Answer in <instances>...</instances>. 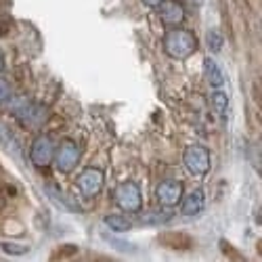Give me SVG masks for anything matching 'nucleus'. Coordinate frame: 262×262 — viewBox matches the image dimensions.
Segmentation results:
<instances>
[{
    "label": "nucleus",
    "mask_w": 262,
    "mask_h": 262,
    "mask_svg": "<svg viewBox=\"0 0 262 262\" xmlns=\"http://www.w3.org/2000/svg\"><path fill=\"white\" fill-rule=\"evenodd\" d=\"M162 45H164V53L168 57L183 61L195 53V49H198V38L189 30H170V32H166Z\"/></svg>",
    "instance_id": "nucleus-1"
},
{
    "label": "nucleus",
    "mask_w": 262,
    "mask_h": 262,
    "mask_svg": "<svg viewBox=\"0 0 262 262\" xmlns=\"http://www.w3.org/2000/svg\"><path fill=\"white\" fill-rule=\"evenodd\" d=\"M114 200L124 212H141L143 195H141L139 185L133 181H126V183L118 185L114 191Z\"/></svg>",
    "instance_id": "nucleus-2"
},
{
    "label": "nucleus",
    "mask_w": 262,
    "mask_h": 262,
    "mask_svg": "<svg viewBox=\"0 0 262 262\" xmlns=\"http://www.w3.org/2000/svg\"><path fill=\"white\" fill-rule=\"evenodd\" d=\"M55 158V143L51 137L40 135L34 139L32 147H30V160L36 168H47Z\"/></svg>",
    "instance_id": "nucleus-3"
},
{
    "label": "nucleus",
    "mask_w": 262,
    "mask_h": 262,
    "mask_svg": "<svg viewBox=\"0 0 262 262\" xmlns=\"http://www.w3.org/2000/svg\"><path fill=\"white\" fill-rule=\"evenodd\" d=\"M76 185H78V189H80V193L84 195V198H95V195L101 193V189L105 185V174L99 168H86L76 179Z\"/></svg>",
    "instance_id": "nucleus-4"
},
{
    "label": "nucleus",
    "mask_w": 262,
    "mask_h": 262,
    "mask_svg": "<svg viewBox=\"0 0 262 262\" xmlns=\"http://www.w3.org/2000/svg\"><path fill=\"white\" fill-rule=\"evenodd\" d=\"M55 166L59 172H72L80 164V149L74 141H63L59 147H55Z\"/></svg>",
    "instance_id": "nucleus-5"
},
{
    "label": "nucleus",
    "mask_w": 262,
    "mask_h": 262,
    "mask_svg": "<svg viewBox=\"0 0 262 262\" xmlns=\"http://www.w3.org/2000/svg\"><path fill=\"white\" fill-rule=\"evenodd\" d=\"M183 162L191 174H206L210 170V151L204 145H191L185 149Z\"/></svg>",
    "instance_id": "nucleus-6"
},
{
    "label": "nucleus",
    "mask_w": 262,
    "mask_h": 262,
    "mask_svg": "<svg viewBox=\"0 0 262 262\" xmlns=\"http://www.w3.org/2000/svg\"><path fill=\"white\" fill-rule=\"evenodd\" d=\"M158 9V15L162 19V24L168 26V28H177L183 24L185 19V9L179 0H162V3L156 7Z\"/></svg>",
    "instance_id": "nucleus-7"
},
{
    "label": "nucleus",
    "mask_w": 262,
    "mask_h": 262,
    "mask_svg": "<svg viewBox=\"0 0 262 262\" xmlns=\"http://www.w3.org/2000/svg\"><path fill=\"white\" fill-rule=\"evenodd\" d=\"M156 198L166 208L177 206L181 204V198H183V185L179 181H162L156 189Z\"/></svg>",
    "instance_id": "nucleus-8"
},
{
    "label": "nucleus",
    "mask_w": 262,
    "mask_h": 262,
    "mask_svg": "<svg viewBox=\"0 0 262 262\" xmlns=\"http://www.w3.org/2000/svg\"><path fill=\"white\" fill-rule=\"evenodd\" d=\"M17 116H19V122L26 128H40L47 122L49 112L42 105H26L24 109H19Z\"/></svg>",
    "instance_id": "nucleus-9"
},
{
    "label": "nucleus",
    "mask_w": 262,
    "mask_h": 262,
    "mask_svg": "<svg viewBox=\"0 0 262 262\" xmlns=\"http://www.w3.org/2000/svg\"><path fill=\"white\" fill-rule=\"evenodd\" d=\"M206 206V195L202 189H195L191 191L187 198H183V204H181V212L185 216H198Z\"/></svg>",
    "instance_id": "nucleus-10"
},
{
    "label": "nucleus",
    "mask_w": 262,
    "mask_h": 262,
    "mask_svg": "<svg viewBox=\"0 0 262 262\" xmlns=\"http://www.w3.org/2000/svg\"><path fill=\"white\" fill-rule=\"evenodd\" d=\"M204 76L208 80V84L212 89H221L225 84V76H223V70L218 68V63L214 59H206L204 61Z\"/></svg>",
    "instance_id": "nucleus-11"
},
{
    "label": "nucleus",
    "mask_w": 262,
    "mask_h": 262,
    "mask_svg": "<svg viewBox=\"0 0 262 262\" xmlns=\"http://www.w3.org/2000/svg\"><path fill=\"white\" fill-rule=\"evenodd\" d=\"M103 223L109 231L114 233H128L130 227H133V223H130V218H126L124 214H107L103 218Z\"/></svg>",
    "instance_id": "nucleus-12"
},
{
    "label": "nucleus",
    "mask_w": 262,
    "mask_h": 262,
    "mask_svg": "<svg viewBox=\"0 0 262 262\" xmlns=\"http://www.w3.org/2000/svg\"><path fill=\"white\" fill-rule=\"evenodd\" d=\"M172 218V212L170 210H147L143 214H139V221L141 225H164Z\"/></svg>",
    "instance_id": "nucleus-13"
},
{
    "label": "nucleus",
    "mask_w": 262,
    "mask_h": 262,
    "mask_svg": "<svg viewBox=\"0 0 262 262\" xmlns=\"http://www.w3.org/2000/svg\"><path fill=\"white\" fill-rule=\"evenodd\" d=\"M210 105L214 109V114H218V118L227 120V114H229V97L221 91H214L212 97H210Z\"/></svg>",
    "instance_id": "nucleus-14"
},
{
    "label": "nucleus",
    "mask_w": 262,
    "mask_h": 262,
    "mask_svg": "<svg viewBox=\"0 0 262 262\" xmlns=\"http://www.w3.org/2000/svg\"><path fill=\"white\" fill-rule=\"evenodd\" d=\"M223 45H225V38H223L221 30L212 28V30L206 32V47H208L212 53H218V51L223 49Z\"/></svg>",
    "instance_id": "nucleus-15"
},
{
    "label": "nucleus",
    "mask_w": 262,
    "mask_h": 262,
    "mask_svg": "<svg viewBox=\"0 0 262 262\" xmlns=\"http://www.w3.org/2000/svg\"><path fill=\"white\" fill-rule=\"evenodd\" d=\"M49 193H51V195H55V200H57V202H61V204H65L70 210H80L74 202H70V200H68L70 195H65V193H61V191H55V189H49Z\"/></svg>",
    "instance_id": "nucleus-16"
},
{
    "label": "nucleus",
    "mask_w": 262,
    "mask_h": 262,
    "mask_svg": "<svg viewBox=\"0 0 262 262\" xmlns=\"http://www.w3.org/2000/svg\"><path fill=\"white\" fill-rule=\"evenodd\" d=\"M9 97H11V84L0 78V105H3L5 101H9Z\"/></svg>",
    "instance_id": "nucleus-17"
},
{
    "label": "nucleus",
    "mask_w": 262,
    "mask_h": 262,
    "mask_svg": "<svg viewBox=\"0 0 262 262\" xmlns=\"http://www.w3.org/2000/svg\"><path fill=\"white\" fill-rule=\"evenodd\" d=\"M3 250L7 254H26L28 246H13V244H3Z\"/></svg>",
    "instance_id": "nucleus-18"
},
{
    "label": "nucleus",
    "mask_w": 262,
    "mask_h": 262,
    "mask_svg": "<svg viewBox=\"0 0 262 262\" xmlns=\"http://www.w3.org/2000/svg\"><path fill=\"white\" fill-rule=\"evenodd\" d=\"M160 3H162V0H143V5H147V7H154V9H156Z\"/></svg>",
    "instance_id": "nucleus-19"
},
{
    "label": "nucleus",
    "mask_w": 262,
    "mask_h": 262,
    "mask_svg": "<svg viewBox=\"0 0 262 262\" xmlns=\"http://www.w3.org/2000/svg\"><path fill=\"white\" fill-rule=\"evenodd\" d=\"M5 70V57H3V53H0V72Z\"/></svg>",
    "instance_id": "nucleus-20"
}]
</instances>
